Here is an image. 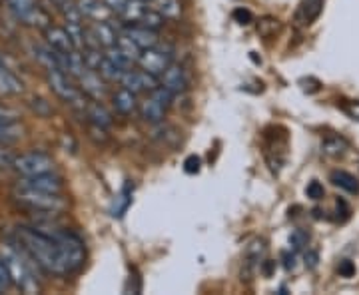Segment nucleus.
Segmentation results:
<instances>
[{
    "mask_svg": "<svg viewBox=\"0 0 359 295\" xmlns=\"http://www.w3.org/2000/svg\"><path fill=\"white\" fill-rule=\"evenodd\" d=\"M16 238H18L20 244L25 245V249L32 256V259L39 263L40 270L52 273V275H65L62 257H60L56 238L34 230L30 226H18L16 228Z\"/></svg>",
    "mask_w": 359,
    "mask_h": 295,
    "instance_id": "f257e3e1",
    "label": "nucleus"
},
{
    "mask_svg": "<svg viewBox=\"0 0 359 295\" xmlns=\"http://www.w3.org/2000/svg\"><path fill=\"white\" fill-rule=\"evenodd\" d=\"M0 257L11 273L13 283L25 294H36L39 283H36V271H42L39 263L32 259V256L25 249V245L18 242L14 235L13 240H6L0 247Z\"/></svg>",
    "mask_w": 359,
    "mask_h": 295,
    "instance_id": "f03ea898",
    "label": "nucleus"
},
{
    "mask_svg": "<svg viewBox=\"0 0 359 295\" xmlns=\"http://www.w3.org/2000/svg\"><path fill=\"white\" fill-rule=\"evenodd\" d=\"M14 202L22 205L25 210H30L32 214H58L66 207V202L60 198V193L40 192L26 186H16L13 192Z\"/></svg>",
    "mask_w": 359,
    "mask_h": 295,
    "instance_id": "7ed1b4c3",
    "label": "nucleus"
},
{
    "mask_svg": "<svg viewBox=\"0 0 359 295\" xmlns=\"http://www.w3.org/2000/svg\"><path fill=\"white\" fill-rule=\"evenodd\" d=\"M172 98L174 96L164 86H158L156 90L148 92V98L140 104L142 120L148 124H160L172 104Z\"/></svg>",
    "mask_w": 359,
    "mask_h": 295,
    "instance_id": "20e7f679",
    "label": "nucleus"
},
{
    "mask_svg": "<svg viewBox=\"0 0 359 295\" xmlns=\"http://www.w3.org/2000/svg\"><path fill=\"white\" fill-rule=\"evenodd\" d=\"M54 160L44 152H26V154L16 156L14 162V172L20 176H39V174H48L54 172Z\"/></svg>",
    "mask_w": 359,
    "mask_h": 295,
    "instance_id": "39448f33",
    "label": "nucleus"
},
{
    "mask_svg": "<svg viewBox=\"0 0 359 295\" xmlns=\"http://www.w3.org/2000/svg\"><path fill=\"white\" fill-rule=\"evenodd\" d=\"M138 64H140L142 70H146L148 74L160 78L166 72L168 66L172 64V56H170L168 52H164V48L154 46V48L142 50L140 58H138Z\"/></svg>",
    "mask_w": 359,
    "mask_h": 295,
    "instance_id": "423d86ee",
    "label": "nucleus"
},
{
    "mask_svg": "<svg viewBox=\"0 0 359 295\" xmlns=\"http://www.w3.org/2000/svg\"><path fill=\"white\" fill-rule=\"evenodd\" d=\"M120 84H122L124 88H128V90L134 92V94H138V92H152L160 86L158 78L152 76V74H148L146 70H134V68H130V70H126V72L122 74Z\"/></svg>",
    "mask_w": 359,
    "mask_h": 295,
    "instance_id": "0eeeda50",
    "label": "nucleus"
},
{
    "mask_svg": "<svg viewBox=\"0 0 359 295\" xmlns=\"http://www.w3.org/2000/svg\"><path fill=\"white\" fill-rule=\"evenodd\" d=\"M20 186L32 188V190H40V192L60 193L62 192V180L58 176H54V172L48 174H39V176H20Z\"/></svg>",
    "mask_w": 359,
    "mask_h": 295,
    "instance_id": "6e6552de",
    "label": "nucleus"
},
{
    "mask_svg": "<svg viewBox=\"0 0 359 295\" xmlns=\"http://www.w3.org/2000/svg\"><path fill=\"white\" fill-rule=\"evenodd\" d=\"M78 84H80V90L82 94H86L92 100H100L102 102L104 94H106V86H104V78L96 72V70H90L86 68L80 76L76 78Z\"/></svg>",
    "mask_w": 359,
    "mask_h": 295,
    "instance_id": "1a4fd4ad",
    "label": "nucleus"
},
{
    "mask_svg": "<svg viewBox=\"0 0 359 295\" xmlns=\"http://www.w3.org/2000/svg\"><path fill=\"white\" fill-rule=\"evenodd\" d=\"M162 82L160 86H164L172 96H178L182 92H186L188 88V76H186V70L180 64H170L166 68V72L162 74Z\"/></svg>",
    "mask_w": 359,
    "mask_h": 295,
    "instance_id": "9d476101",
    "label": "nucleus"
},
{
    "mask_svg": "<svg viewBox=\"0 0 359 295\" xmlns=\"http://www.w3.org/2000/svg\"><path fill=\"white\" fill-rule=\"evenodd\" d=\"M44 40H46V44L50 46L52 50L56 52H68L76 50L74 48V44H72V39L68 36V32H66V28H58V26H48V28H44Z\"/></svg>",
    "mask_w": 359,
    "mask_h": 295,
    "instance_id": "9b49d317",
    "label": "nucleus"
},
{
    "mask_svg": "<svg viewBox=\"0 0 359 295\" xmlns=\"http://www.w3.org/2000/svg\"><path fill=\"white\" fill-rule=\"evenodd\" d=\"M76 4L82 16L92 22H104L112 16V11L104 4V0H76Z\"/></svg>",
    "mask_w": 359,
    "mask_h": 295,
    "instance_id": "f8f14e48",
    "label": "nucleus"
},
{
    "mask_svg": "<svg viewBox=\"0 0 359 295\" xmlns=\"http://www.w3.org/2000/svg\"><path fill=\"white\" fill-rule=\"evenodd\" d=\"M124 34L134 40V42L140 46L142 50H146V48H154V46L160 44V40H158V32H156V30H150V28H144V26H138V25L128 26Z\"/></svg>",
    "mask_w": 359,
    "mask_h": 295,
    "instance_id": "ddd939ff",
    "label": "nucleus"
},
{
    "mask_svg": "<svg viewBox=\"0 0 359 295\" xmlns=\"http://www.w3.org/2000/svg\"><path fill=\"white\" fill-rule=\"evenodd\" d=\"M112 106H114L116 112H120V114H124V116H130L132 112H136V108H138L136 94L122 86L120 90L114 92V96H112Z\"/></svg>",
    "mask_w": 359,
    "mask_h": 295,
    "instance_id": "4468645a",
    "label": "nucleus"
},
{
    "mask_svg": "<svg viewBox=\"0 0 359 295\" xmlns=\"http://www.w3.org/2000/svg\"><path fill=\"white\" fill-rule=\"evenodd\" d=\"M132 193H134V186L132 184H124V188L116 195L110 204V216L114 219H120L126 212H128L130 204H132Z\"/></svg>",
    "mask_w": 359,
    "mask_h": 295,
    "instance_id": "2eb2a0df",
    "label": "nucleus"
},
{
    "mask_svg": "<svg viewBox=\"0 0 359 295\" xmlns=\"http://www.w3.org/2000/svg\"><path fill=\"white\" fill-rule=\"evenodd\" d=\"M90 30H92L94 39L98 40V44H100V46L110 48V46H114L116 44L118 32H116L114 26L110 25L108 20H104V22H94V25L90 26Z\"/></svg>",
    "mask_w": 359,
    "mask_h": 295,
    "instance_id": "dca6fc26",
    "label": "nucleus"
},
{
    "mask_svg": "<svg viewBox=\"0 0 359 295\" xmlns=\"http://www.w3.org/2000/svg\"><path fill=\"white\" fill-rule=\"evenodd\" d=\"M86 116L90 118V122L94 126H100V128H108L112 124V114L104 108L100 100H92L86 106Z\"/></svg>",
    "mask_w": 359,
    "mask_h": 295,
    "instance_id": "f3484780",
    "label": "nucleus"
},
{
    "mask_svg": "<svg viewBox=\"0 0 359 295\" xmlns=\"http://www.w3.org/2000/svg\"><path fill=\"white\" fill-rule=\"evenodd\" d=\"M148 8H150V2H148V0H128L124 13L120 14V16L126 20V25L134 26L140 22V18L144 16V13H146Z\"/></svg>",
    "mask_w": 359,
    "mask_h": 295,
    "instance_id": "a211bd4d",
    "label": "nucleus"
},
{
    "mask_svg": "<svg viewBox=\"0 0 359 295\" xmlns=\"http://www.w3.org/2000/svg\"><path fill=\"white\" fill-rule=\"evenodd\" d=\"M323 11V0H304L299 11H297V20L304 25H311Z\"/></svg>",
    "mask_w": 359,
    "mask_h": 295,
    "instance_id": "6ab92c4d",
    "label": "nucleus"
},
{
    "mask_svg": "<svg viewBox=\"0 0 359 295\" xmlns=\"http://www.w3.org/2000/svg\"><path fill=\"white\" fill-rule=\"evenodd\" d=\"M150 6L160 13L166 20H176L182 16V4L178 0H150Z\"/></svg>",
    "mask_w": 359,
    "mask_h": 295,
    "instance_id": "aec40b11",
    "label": "nucleus"
},
{
    "mask_svg": "<svg viewBox=\"0 0 359 295\" xmlns=\"http://www.w3.org/2000/svg\"><path fill=\"white\" fill-rule=\"evenodd\" d=\"M330 180L334 181V186L341 188V190H346V192L359 193L358 178H355V176H351L349 172H344V170H335V172H332Z\"/></svg>",
    "mask_w": 359,
    "mask_h": 295,
    "instance_id": "412c9836",
    "label": "nucleus"
},
{
    "mask_svg": "<svg viewBox=\"0 0 359 295\" xmlns=\"http://www.w3.org/2000/svg\"><path fill=\"white\" fill-rule=\"evenodd\" d=\"M20 22H25L26 26H34V28H42V30H44V28L50 26V14L46 13L42 6L36 4L30 13L25 14V16L20 18Z\"/></svg>",
    "mask_w": 359,
    "mask_h": 295,
    "instance_id": "4be33fe9",
    "label": "nucleus"
},
{
    "mask_svg": "<svg viewBox=\"0 0 359 295\" xmlns=\"http://www.w3.org/2000/svg\"><path fill=\"white\" fill-rule=\"evenodd\" d=\"M116 46L124 52L132 62H138V58H140V54H142V48L136 44V42H134V40L130 39V36H126V34H118V39H116Z\"/></svg>",
    "mask_w": 359,
    "mask_h": 295,
    "instance_id": "5701e85b",
    "label": "nucleus"
},
{
    "mask_svg": "<svg viewBox=\"0 0 359 295\" xmlns=\"http://www.w3.org/2000/svg\"><path fill=\"white\" fill-rule=\"evenodd\" d=\"M22 134H25V128L18 124V120L8 122V124H2L0 126V144H11V142L20 140Z\"/></svg>",
    "mask_w": 359,
    "mask_h": 295,
    "instance_id": "b1692460",
    "label": "nucleus"
},
{
    "mask_svg": "<svg viewBox=\"0 0 359 295\" xmlns=\"http://www.w3.org/2000/svg\"><path fill=\"white\" fill-rule=\"evenodd\" d=\"M4 2H6V8H8L18 20L36 6V0H4Z\"/></svg>",
    "mask_w": 359,
    "mask_h": 295,
    "instance_id": "393cba45",
    "label": "nucleus"
},
{
    "mask_svg": "<svg viewBox=\"0 0 359 295\" xmlns=\"http://www.w3.org/2000/svg\"><path fill=\"white\" fill-rule=\"evenodd\" d=\"M98 74L106 80V82H120L122 80V74H124V70L122 68H118L114 62H110L108 58H104V62L98 68Z\"/></svg>",
    "mask_w": 359,
    "mask_h": 295,
    "instance_id": "a878e982",
    "label": "nucleus"
},
{
    "mask_svg": "<svg viewBox=\"0 0 359 295\" xmlns=\"http://www.w3.org/2000/svg\"><path fill=\"white\" fill-rule=\"evenodd\" d=\"M164 20H166V18H164L160 13H156L154 8L150 6V8L144 13V16L140 18L138 26H144V28H150V30H156V32H158V30L164 26Z\"/></svg>",
    "mask_w": 359,
    "mask_h": 295,
    "instance_id": "bb28decb",
    "label": "nucleus"
},
{
    "mask_svg": "<svg viewBox=\"0 0 359 295\" xmlns=\"http://www.w3.org/2000/svg\"><path fill=\"white\" fill-rule=\"evenodd\" d=\"M106 58H108L110 62H114L118 68H122L124 72H126V70H130V68H132V64H134V62L130 60L128 56H126L124 52L120 50V48H118L116 44H114V46H110V48H108V52H106Z\"/></svg>",
    "mask_w": 359,
    "mask_h": 295,
    "instance_id": "cd10ccee",
    "label": "nucleus"
},
{
    "mask_svg": "<svg viewBox=\"0 0 359 295\" xmlns=\"http://www.w3.org/2000/svg\"><path fill=\"white\" fill-rule=\"evenodd\" d=\"M82 56H84V64H86V68L96 70V72H98V68H100V64L104 62V58H106V54H102L100 48H84Z\"/></svg>",
    "mask_w": 359,
    "mask_h": 295,
    "instance_id": "c85d7f7f",
    "label": "nucleus"
},
{
    "mask_svg": "<svg viewBox=\"0 0 359 295\" xmlns=\"http://www.w3.org/2000/svg\"><path fill=\"white\" fill-rule=\"evenodd\" d=\"M60 11L65 14L66 22H72V25H82V20H84V16L80 13V8H78L76 0H68L66 4L60 6Z\"/></svg>",
    "mask_w": 359,
    "mask_h": 295,
    "instance_id": "c756f323",
    "label": "nucleus"
},
{
    "mask_svg": "<svg viewBox=\"0 0 359 295\" xmlns=\"http://www.w3.org/2000/svg\"><path fill=\"white\" fill-rule=\"evenodd\" d=\"M323 152L327 156H341L346 152L347 144L341 138H327V140L323 142Z\"/></svg>",
    "mask_w": 359,
    "mask_h": 295,
    "instance_id": "7c9ffc66",
    "label": "nucleus"
},
{
    "mask_svg": "<svg viewBox=\"0 0 359 295\" xmlns=\"http://www.w3.org/2000/svg\"><path fill=\"white\" fill-rule=\"evenodd\" d=\"M14 162H16V154L2 144L0 146V170H14Z\"/></svg>",
    "mask_w": 359,
    "mask_h": 295,
    "instance_id": "2f4dec72",
    "label": "nucleus"
},
{
    "mask_svg": "<svg viewBox=\"0 0 359 295\" xmlns=\"http://www.w3.org/2000/svg\"><path fill=\"white\" fill-rule=\"evenodd\" d=\"M306 193H308V198H311V200H321V198L325 195V190H323V186H321L320 181L313 180L308 184Z\"/></svg>",
    "mask_w": 359,
    "mask_h": 295,
    "instance_id": "473e14b6",
    "label": "nucleus"
},
{
    "mask_svg": "<svg viewBox=\"0 0 359 295\" xmlns=\"http://www.w3.org/2000/svg\"><path fill=\"white\" fill-rule=\"evenodd\" d=\"M14 120H18V112L13 110V108L0 106V126L2 124H8V122H14Z\"/></svg>",
    "mask_w": 359,
    "mask_h": 295,
    "instance_id": "72a5a7b5",
    "label": "nucleus"
},
{
    "mask_svg": "<svg viewBox=\"0 0 359 295\" xmlns=\"http://www.w3.org/2000/svg\"><path fill=\"white\" fill-rule=\"evenodd\" d=\"M104 4L112 11V14H118V16H120V14L124 13L128 0H104Z\"/></svg>",
    "mask_w": 359,
    "mask_h": 295,
    "instance_id": "f704fd0d",
    "label": "nucleus"
},
{
    "mask_svg": "<svg viewBox=\"0 0 359 295\" xmlns=\"http://www.w3.org/2000/svg\"><path fill=\"white\" fill-rule=\"evenodd\" d=\"M339 275L341 277H351L353 273H355V266H353V261H349V259H344V261H339Z\"/></svg>",
    "mask_w": 359,
    "mask_h": 295,
    "instance_id": "c9c22d12",
    "label": "nucleus"
},
{
    "mask_svg": "<svg viewBox=\"0 0 359 295\" xmlns=\"http://www.w3.org/2000/svg\"><path fill=\"white\" fill-rule=\"evenodd\" d=\"M200 158H196V156H190V158H186V162H184V170L188 172V174H198L200 172Z\"/></svg>",
    "mask_w": 359,
    "mask_h": 295,
    "instance_id": "e433bc0d",
    "label": "nucleus"
},
{
    "mask_svg": "<svg viewBox=\"0 0 359 295\" xmlns=\"http://www.w3.org/2000/svg\"><path fill=\"white\" fill-rule=\"evenodd\" d=\"M11 283H13V280H11V273H8L6 266H4V261H2V257H0V289H6Z\"/></svg>",
    "mask_w": 359,
    "mask_h": 295,
    "instance_id": "4c0bfd02",
    "label": "nucleus"
},
{
    "mask_svg": "<svg viewBox=\"0 0 359 295\" xmlns=\"http://www.w3.org/2000/svg\"><path fill=\"white\" fill-rule=\"evenodd\" d=\"M233 18L240 25H250L252 22V14H250V11H245V8H236L233 11Z\"/></svg>",
    "mask_w": 359,
    "mask_h": 295,
    "instance_id": "58836bf2",
    "label": "nucleus"
},
{
    "mask_svg": "<svg viewBox=\"0 0 359 295\" xmlns=\"http://www.w3.org/2000/svg\"><path fill=\"white\" fill-rule=\"evenodd\" d=\"M344 110H346L347 114L351 116L353 120H359V102H349L344 106Z\"/></svg>",
    "mask_w": 359,
    "mask_h": 295,
    "instance_id": "ea45409f",
    "label": "nucleus"
},
{
    "mask_svg": "<svg viewBox=\"0 0 359 295\" xmlns=\"http://www.w3.org/2000/svg\"><path fill=\"white\" fill-rule=\"evenodd\" d=\"M50 2L54 4V6H58V8H60V6H62V4H66L68 0H50Z\"/></svg>",
    "mask_w": 359,
    "mask_h": 295,
    "instance_id": "a19ab883",
    "label": "nucleus"
},
{
    "mask_svg": "<svg viewBox=\"0 0 359 295\" xmlns=\"http://www.w3.org/2000/svg\"><path fill=\"white\" fill-rule=\"evenodd\" d=\"M0 291H2V289H0Z\"/></svg>",
    "mask_w": 359,
    "mask_h": 295,
    "instance_id": "79ce46f5",
    "label": "nucleus"
}]
</instances>
